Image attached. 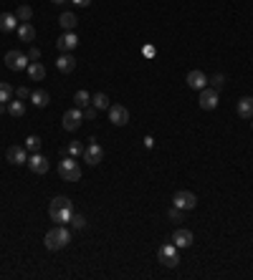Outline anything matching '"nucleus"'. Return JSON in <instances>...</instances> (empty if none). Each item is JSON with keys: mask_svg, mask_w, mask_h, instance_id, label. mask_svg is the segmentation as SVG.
I'll list each match as a JSON object with an SVG mask.
<instances>
[{"mask_svg": "<svg viewBox=\"0 0 253 280\" xmlns=\"http://www.w3.org/2000/svg\"><path fill=\"white\" fill-rule=\"evenodd\" d=\"M66 154L69 157H84V144L81 142H69V147H66Z\"/></svg>", "mask_w": 253, "mask_h": 280, "instance_id": "cd10ccee", "label": "nucleus"}, {"mask_svg": "<svg viewBox=\"0 0 253 280\" xmlns=\"http://www.w3.org/2000/svg\"><path fill=\"white\" fill-rule=\"evenodd\" d=\"M250 129H253V119H250Z\"/></svg>", "mask_w": 253, "mask_h": 280, "instance_id": "ea45409f", "label": "nucleus"}, {"mask_svg": "<svg viewBox=\"0 0 253 280\" xmlns=\"http://www.w3.org/2000/svg\"><path fill=\"white\" fill-rule=\"evenodd\" d=\"M91 106H94V109H99V111H104V109H109L112 104H109L107 94H94V96H91Z\"/></svg>", "mask_w": 253, "mask_h": 280, "instance_id": "393cba45", "label": "nucleus"}, {"mask_svg": "<svg viewBox=\"0 0 253 280\" xmlns=\"http://www.w3.org/2000/svg\"><path fill=\"white\" fill-rule=\"evenodd\" d=\"M16 18H18V21H23V23H28V21L33 18V11H31L28 6H21V8L16 11Z\"/></svg>", "mask_w": 253, "mask_h": 280, "instance_id": "c85d7f7f", "label": "nucleus"}, {"mask_svg": "<svg viewBox=\"0 0 253 280\" xmlns=\"http://www.w3.org/2000/svg\"><path fill=\"white\" fill-rule=\"evenodd\" d=\"M59 174L66 182H79L81 179V167L74 157H64V162H59Z\"/></svg>", "mask_w": 253, "mask_h": 280, "instance_id": "7ed1b4c3", "label": "nucleus"}, {"mask_svg": "<svg viewBox=\"0 0 253 280\" xmlns=\"http://www.w3.org/2000/svg\"><path fill=\"white\" fill-rule=\"evenodd\" d=\"M96 114H99V109H94L91 104L84 109V119H89V121H91V119H96Z\"/></svg>", "mask_w": 253, "mask_h": 280, "instance_id": "473e14b6", "label": "nucleus"}, {"mask_svg": "<svg viewBox=\"0 0 253 280\" xmlns=\"http://www.w3.org/2000/svg\"><path fill=\"white\" fill-rule=\"evenodd\" d=\"M46 250H64L69 242H71V232H69V227H64V225H59V227H54V230H48L46 232Z\"/></svg>", "mask_w": 253, "mask_h": 280, "instance_id": "f03ea898", "label": "nucleus"}, {"mask_svg": "<svg viewBox=\"0 0 253 280\" xmlns=\"http://www.w3.org/2000/svg\"><path fill=\"white\" fill-rule=\"evenodd\" d=\"M71 227H74V230H84V227H86V217L74 212V217H71Z\"/></svg>", "mask_w": 253, "mask_h": 280, "instance_id": "7c9ffc66", "label": "nucleus"}, {"mask_svg": "<svg viewBox=\"0 0 253 280\" xmlns=\"http://www.w3.org/2000/svg\"><path fill=\"white\" fill-rule=\"evenodd\" d=\"M28 167H31V172H36V174H46V172H48V159H46L41 152H36V154L28 157Z\"/></svg>", "mask_w": 253, "mask_h": 280, "instance_id": "ddd939ff", "label": "nucleus"}, {"mask_svg": "<svg viewBox=\"0 0 253 280\" xmlns=\"http://www.w3.org/2000/svg\"><path fill=\"white\" fill-rule=\"evenodd\" d=\"M28 58H31V61H38V58H41V51H38V48H31V51H28Z\"/></svg>", "mask_w": 253, "mask_h": 280, "instance_id": "f704fd0d", "label": "nucleus"}, {"mask_svg": "<svg viewBox=\"0 0 253 280\" xmlns=\"http://www.w3.org/2000/svg\"><path fill=\"white\" fill-rule=\"evenodd\" d=\"M16 28H18V18H16V13H3V16H0V31H3V33L16 31Z\"/></svg>", "mask_w": 253, "mask_h": 280, "instance_id": "6ab92c4d", "label": "nucleus"}, {"mask_svg": "<svg viewBox=\"0 0 253 280\" xmlns=\"http://www.w3.org/2000/svg\"><path fill=\"white\" fill-rule=\"evenodd\" d=\"M51 3H54V6H61V3H66V0H51Z\"/></svg>", "mask_w": 253, "mask_h": 280, "instance_id": "58836bf2", "label": "nucleus"}, {"mask_svg": "<svg viewBox=\"0 0 253 280\" xmlns=\"http://www.w3.org/2000/svg\"><path fill=\"white\" fill-rule=\"evenodd\" d=\"M109 121H112L114 126H127V124H129V111H127V106L112 104V106H109Z\"/></svg>", "mask_w": 253, "mask_h": 280, "instance_id": "0eeeda50", "label": "nucleus"}, {"mask_svg": "<svg viewBox=\"0 0 253 280\" xmlns=\"http://www.w3.org/2000/svg\"><path fill=\"white\" fill-rule=\"evenodd\" d=\"M208 84H210V89H215V91H218V89H223L225 76H223V74H215V76H210V79H208Z\"/></svg>", "mask_w": 253, "mask_h": 280, "instance_id": "c756f323", "label": "nucleus"}, {"mask_svg": "<svg viewBox=\"0 0 253 280\" xmlns=\"http://www.w3.org/2000/svg\"><path fill=\"white\" fill-rule=\"evenodd\" d=\"M142 53H144L147 58H152V56H155V48H152V46H144V48H142Z\"/></svg>", "mask_w": 253, "mask_h": 280, "instance_id": "c9c22d12", "label": "nucleus"}, {"mask_svg": "<svg viewBox=\"0 0 253 280\" xmlns=\"http://www.w3.org/2000/svg\"><path fill=\"white\" fill-rule=\"evenodd\" d=\"M74 3H76V6H81V8H86V6L91 3V0H74Z\"/></svg>", "mask_w": 253, "mask_h": 280, "instance_id": "4c0bfd02", "label": "nucleus"}, {"mask_svg": "<svg viewBox=\"0 0 253 280\" xmlns=\"http://www.w3.org/2000/svg\"><path fill=\"white\" fill-rule=\"evenodd\" d=\"M144 147L152 149V147H155V139H152V136H144Z\"/></svg>", "mask_w": 253, "mask_h": 280, "instance_id": "e433bc0d", "label": "nucleus"}, {"mask_svg": "<svg viewBox=\"0 0 253 280\" xmlns=\"http://www.w3.org/2000/svg\"><path fill=\"white\" fill-rule=\"evenodd\" d=\"M8 114H11L13 119H21V116L26 114V104H23L21 99H18V101L11 99V101H8Z\"/></svg>", "mask_w": 253, "mask_h": 280, "instance_id": "4be33fe9", "label": "nucleus"}, {"mask_svg": "<svg viewBox=\"0 0 253 280\" xmlns=\"http://www.w3.org/2000/svg\"><path fill=\"white\" fill-rule=\"evenodd\" d=\"M235 111H238L240 119H253V99H250V96H243V99L238 101Z\"/></svg>", "mask_w": 253, "mask_h": 280, "instance_id": "f3484780", "label": "nucleus"}, {"mask_svg": "<svg viewBox=\"0 0 253 280\" xmlns=\"http://www.w3.org/2000/svg\"><path fill=\"white\" fill-rule=\"evenodd\" d=\"M56 46H59L61 53H69V51H74V48L79 46V36H76L74 31H64V36L56 41Z\"/></svg>", "mask_w": 253, "mask_h": 280, "instance_id": "f8f14e48", "label": "nucleus"}, {"mask_svg": "<svg viewBox=\"0 0 253 280\" xmlns=\"http://www.w3.org/2000/svg\"><path fill=\"white\" fill-rule=\"evenodd\" d=\"M56 68H59L61 74H71V71L76 68V58H74L71 53H61L59 61H56Z\"/></svg>", "mask_w": 253, "mask_h": 280, "instance_id": "dca6fc26", "label": "nucleus"}, {"mask_svg": "<svg viewBox=\"0 0 253 280\" xmlns=\"http://www.w3.org/2000/svg\"><path fill=\"white\" fill-rule=\"evenodd\" d=\"M81 121H84V111L76 109V106L64 114V129H66V131H76V129L81 126Z\"/></svg>", "mask_w": 253, "mask_h": 280, "instance_id": "1a4fd4ad", "label": "nucleus"}, {"mask_svg": "<svg viewBox=\"0 0 253 280\" xmlns=\"http://www.w3.org/2000/svg\"><path fill=\"white\" fill-rule=\"evenodd\" d=\"M28 56L26 53H21V51H8L6 53V66L11 68V71H26L28 68Z\"/></svg>", "mask_w": 253, "mask_h": 280, "instance_id": "39448f33", "label": "nucleus"}, {"mask_svg": "<svg viewBox=\"0 0 253 280\" xmlns=\"http://www.w3.org/2000/svg\"><path fill=\"white\" fill-rule=\"evenodd\" d=\"M187 86L195 89V91H203V89L208 86V76H205L203 71H190V74H187Z\"/></svg>", "mask_w": 253, "mask_h": 280, "instance_id": "2eb2a0df", "label": "nucleus"}, {"mask_svg": "<svg viewBox=\"0 0 253 280\" xmlns=\"http://www.w3.org/2000/svg\"><path fill=\"white\" fill-rule=\"evenodd\" d=\"M41 136H36V134H31L28 139H26V149L31 152V154H36V152H41Z\"/></svg>", "mask_w": 253, "mask_h": 280, "instance_id": "bb28decb", "label": "nucleus"}, {"mask_svg": "<svg viewBox=\"0 0 253 280\" xmlns=\"http://www.w3.org/2000/svg\"><path fill=\"white\" fill-rule=\"evenodd\" d=\"M74 104H76V109H86L89 104H91V94H86V91H76L74 94Z\"/></svg>", "mask_w": 253, "mask_h": 280, "instance_id": "b1692460", "label": "nucleus"}, {"mask_svg": "<svg viewBox=\"0 0 253 280\" xmlns=\"http://www.w3.org/2000/svg\"><path fill=\"white\" fill-rule=\"evenodd\" d=\"M197 104H200V109H203V111H213V109L218 106V91H215V89H210V86H205V89L200 91Z\"/></svg>", "mask_w": 253, "mask_h": 280, "instance_id": "6e6552de", "label": "nucleus"}, {"mask_svg": "<svg viewBox=\"0 0 253 280\" xmlns=\"http://www.w3.org/2000/svg\"><path fill=\"white\" fill-rule=\"evenodd\" d=\"M16 96H18L21 101H26V99H31V91H28L26 86H21V89H16Z\"/></svg>", "mask_w": 253, "mask_h": 280, "instance_id": "72a5a7b5", "label": "nucleus"}, {"mask_svg": "<svg viewBox=\"0 0 253 280\" xmlns=\"http://www.w3.org/2000/svg\"><path fill=\"white\" fill-rule=\"evenodd\" d=\"M170 242H175V245H177V250H180V247H190V245H192V232H190V230H185V227H180V230H175V232H172Z\"/></svg>", "mask_w": 253, "mask_h": 280, "instance_id": "4468645a", "label": "nucleus"}, {"mask_svg": "<svg viewBox=\"0 0 253 280\" xmlns=\"http://www.w3.org/2000/svg\"><path fill=\"white\" fill-rule=\"evenodd\" d=\"M59 23H61V28H64V31H74V28H76V23H79V18H76L74 13H61Z\"/></svg>", "mask_w": 253, "mask_h": 280, "instance_id": "5701e85b", "label": "nucleus"}, {"mask_svg": "<svg viewBox=\"0 0 253 280\" xmlns=\"http://www.w3.org/2000/svg\"><path fill=\"white\" fill-rule=\"evenodd\" d=\"M28 79L31 81H43L46 79V66L43 63H38V61H33V63H28Z\"/></svg>", "mask_w": 253, "mask_h": 280, "instance_id": "a211bd4d", "label": "nucleus"}, {"mask_svg": "<svg viewBox=\"0 0 253 280\" xmlns=\"http://www.w3.org/2000/svg\"><path fill=\"white\" fill-rule=\"evenodd\" d=\"M6 159H8L11 164H16V167H21V164H28V149H26V147H18V144H13V147H8V152H6Z\"/></svg>", "mask_w": 253, "mask_h": 280, "instance_id": "9d476101", "label": "nucleus"}, {"mask_svg": "<svg viewBox=\"0 0 253 280\" xmlns=\"http://www.w3.org/2000/svg\"><path fill=\"white\" fill-rule=\"evenodd\" d=\"M157 260H160L165 267H177V265H180V252H177V245H175V242H165V245L157 250Z\"/></svg>", "mask_w": 253, "mask_h": 280, "instance_id": "20e7f679", "label": "nucleus"}, {"mask_svg": "<svg viewBox=\"0 0 253 280\" xmlns=\"http://www.w3.org/2000/svg\"><path fill=\"white\" fill-rule=\"evenodd\" d=\"M31 104H33V106H38V109L48 106V104H51V96H48V91H43V89H38V91H31Z\"/></svg>", "mask_w": 253, "mask_h": 280, "instance_id": "aec40b11", "label": "nucleus"}, {"mask_svg": "<svg viewBox=\"0 0 253 280\" xmlns=\"http://www.w3.org/2000/svg\"><path fill=\"white\" fill-rule=\"evenodd\" d=\"M89 142H91V144H89V147H84V159H86V164H89V167H96V164L104 159V149H102V144H96V139H94V136H91Z\"/></svg>", "mask_w": 253, "mask_h": 280, "instance_id": "423d86ee", "label": "nucleus"}, {"mask_svg": "<svg viewBox=\"0 0 253 280\" xmlns=\"http://www.w3.org/2000/svg\"><path fill=\"white\" fill-rule=\"evenodd\" d=\"M13 86L11 84H6V81H0V104H8L11 99H13Z\"/></svg>", "mask_w": 253, "mask_h": 280, "instance_id": "a878e982", "label": "nucleus"}, {"mask_svg": "<svg viewBox=\"0 0 253 280\" xmlns=\"http://www.w3.org/2000/svg\"><path fill=\"white\" fill-rule=\"evenodd\" d=\"M167 217H170V220H175V222H180V220H182V209L172 204V207L167 209Z\"/></svg>", "mask_w": 253, "mask_h": 280, "instance_id": "2f4dec72", "label": "nucleus"}, {"mask_svg": "<svg viewBox=\"0 0 253 280\" xmlns=\"http://www.w3.org/2000/svg\"><path fill=\"white\" fill-rule=\"evenodd\" d=\"M48 215H51V220H54V222L66 225V222H71V217H74V202H71L69 197L59 194V197H54V199H51Z\"/></svg>", "mask_w": 253, "mask_h": 280, "instance_id": "f257e3e1", "label": "nucleus"}, {"mask_svg": "<svg viewBox=\"0 0 253 280\" xmlns=\"http://www.w3.org/2000/svg\"><path fill=\"white\" fill-rule=\"evenodd\" d=\"M172 204H175V207H180L182 212H185V209H195V204H197V197H195L192 192H185V189H182V192H175V197H172Z\"/></svg>", "mask_w": 253, "mask_h": 280, "instance_id": "9b49d317", "label": "nucleus"}, {"mask_svg": "<svg viewBox=\"0 0 253 280\" xmlns=\"http://www.w3.org/2000/svg\"><path fill=\"white\" fill-rule=\"evenodd\" d=\"M18 38L26 41V43H33V41H36V28H33L31 23H21V26H18Z\"/></svg>", "mask_w": 253, "mask_h": 280, "instance_id": "412c9836", "label": "nucleus"}]
</instances>
